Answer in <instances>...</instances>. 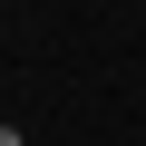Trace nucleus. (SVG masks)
<instances>
[{"instance_id":"obj_1","label":"nucleus","mask_w":146,"mask_h":146,"mask_svg":"<svg viewBox=\"0 0 146 146\" xmlns=\"http://www.w3.org/2000/svg\"><path fill=\"white\" fill-rule=\"evenodd\" d=\"M0 146H29V136H20V127H0Z\"/></svg>"}]
</instances>
